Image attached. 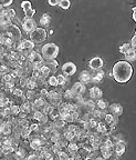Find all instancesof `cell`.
<instances>
[{
    "mask_svg": "<svg viewBox=\"0 0 136 160\" xmlns=\"http://www.w3.org/2000/svg\"><path fill=\"white\" fill-rule=\"evenodd\" d=\"M133 20L136 21V8H133Z\"/></svg>",
    "mask_w": 136,
    "mask_h": 160,
    "instance_id": "cell-41",
    "label": "cell"
},
{
    "mask_svg": "<svg viewBox=\"0 0 136 160\" xmlns=\"http://www.w3.org/2000/svg\"><path fill=\"white\" fill-rule=\"evenodd\" d=\"M133 76V67L126 60H121L114 63L112 69V77L119 83H126Z\"/></svg>",
    "mask_w": 136,
    "mask_h": 160,
    "instance_id": "cell-1",
    "label": "cell"
},
{
    "mask_svg": "<svg viewBox=\"0 0 136 160\" xmlns=\"http://www.w3.org/2000/svg\"><path fill=\"white\" fill-rule=\"evenodd\" d=\"M57 77V80H58V86H61V87H63V86L67 83V77L63 75H58L55 76Z\"/></svg>",
    "mask_w": 136,
    "mask_h": 160,
    "instance_id": "cell-28",
    "label": "cell"
},
{
    "mask_svg": "<svg viewBox=\"0 0 136 160\" xmlns=\"http://www.w3.org/2000/svg\"><path fill=\"white\" fill-rule=\"evenodd\" d=\"M30 40L35 43H40L43 42L48 37L47 30L42 27H37L32 32H30Z\"/></svg>",
    "mask_w": 136,
    "mask_h": 160,
    "instance_id": "cell-3",
    "label": "cell"
},
{
    "mask_svg": "<svg viewBox=\"0 0 136 160\" xmlns=\"http://www.w3.org/2000/svg\"><path fill=\"white\" fill-rule=\"evenodd\" d=\"M10 68L8 67L7 65H3V63H0V72L1 73H3V75H5V73H9L10 72Z\"/></svg>",
    "mask_w": 136,
    "mask_h": 160,
    "instance_id": "cell-36",
    "label": "cell"
},
{
    "mask_svg": "<svg viewBox=\"0 0 136 160\" xmlns=\"http://www.w3.org/2000/svg\"><path fill=\"white\" fill-rule=\"evenodd\" d=\"M57 157H58V160H70L71 155H70L68 151H65V150H62L59 153H57Z\"/></svg>",
    "mask_w": 136,
    "mask_h": 160,
    "instance_id": "cell-26",
    "label": "cell"
},
{
    "mask_svg": "<svg viewBox=\"0 0 136 160\" xmlns=\"http://www.w3.org/2000/svg\"><path fill=\"white\" fill-rule=\"evenodd\" d=\"M10 109H11V115L15 116V117H17V116L20 113V106L13 105V103H12V106L10 107Z\"/></svg>",
    "mask_w": 136,
    "mask_h": 160,
    "instance_id": "cell-32",
    "label": "cell"
},
{
    "mask_svg": "<svg viewBox=\"0 0 136 160\" xmlns=\"http://www.w3.org/2000/svg\"><path fill=\"white\" fill-rule=\"evenodd\" d=\"M125 149H126L125 142L114 143V146H113V155L116 156V157H121V156L124 155V152H125Z\"/></svg>",
    "mask_w": 136,
    "mask_h": 160,
    "instance_id": "cell-11",
    "label": "cell"
},
{
    "mask_svg": "<svg viewBox=\"0 0 136 160\" xmlns=\"http://www.w3.org/2000/svg\"><path fill=\"white\" fill-rule=\"evenodd\" d=\"M47 85L49 87H52V88H57L59 87L58 86V80H57V77L55 76H50L49 78H47Z\"/></svg>",
    "mask_w": 136,
    "mask_h": 160,
    "instance_id": "cell-25",
    "label": "cell"
},
{
    "mask_svg": "<svg viewBox=\"0 0 136 160\" xmlns=\"http://www.w3.org/2000/svg\"><path fill=\"white\" fill-rule=\"evenodd\" d=\"M62 75L65 77H71L77 72V66L73 62H65L64 65L62 66Z\"/></svg>",
    "mask_w": 136,
    "mask_h": 160,
    "instance_id": "cell-5",
    "label": "cell"
},
{
    "mask_svg": "<svg viewBox=\"0 0 136 160\" xmlns=\"http://www.w3.org/2000/svg\"><path fill=\"white\" fill-rule=\"evenodd\" d=\"M90 98H91V100H93V101H96V100L101 99L102 96H103V91H102L101 89H100L99 87H92L91 89H90Z\"/></svg>",
    "mask_w": 136,
    "mask_h": 160,
    "instance_id": "cell-13",
    "label": "cell"
},
{
    "mask_svg": "<svg viewBox=\"0 0 136 160\" xmlns=\"http://www.w3.org/2000/svg\"><path fill=\"white\" fill-rule=\"evenodd\" d=\"M50 22H51V17H50V15L43 13L41 19H40V25H41V27L45 29V27H49L50 26Z\"/></svg>",
    "mask_w": 136,
    "mask_h": 160,
    "instance_id": "cell-21",
    "label": "cell"
},
{
    "mask_svg": "<svg viewBox=\"0 0 136 160\" xmlns=\"http://www.w3.org/2000/svg\"><path fill=\"white\" fill-rule=\"evenodd\" d=\"M59 7H61L62 9H69L70 6H71V2H70V0H59Z\"/></svg>",
    "mask_w": 136,
    "mask_h": 160,
    "instance_id": "cell-30",
    "label": "cell"
},
{
    "mask_svg": "<svg viewBox=\"0 0 136 160\" xmlns=\"http://www.w3.org/2000/svg\"><path fill=\"white\" fill-rule=\"evenodd\" d=\"M104 62H103V59L100 57H94L90 60L89 62V67L91 68L92 70H99V69H102L103 67Z\"/></svg>",
    "mask_w": 136,
    "mask_h": 160,
    "instance_id": "cell-9",
    "label": "cell"
},
{
    "mask_svg": "<svg viewBox=\"0 0 136 160\" xmlns=\"http://www.w3.org/2000/svg\"><path fill=\"white\" fill-rule=\"evenodd\" d=\"M104 71L102 69H99V70H94L93 72L91 73V82H94V83H99L101 82L102 80L104 78Z\"/></svg>",
    "mask_w": 136,
    "mask_h": 160,
    "instance_id": "cell-12",
    "label": "cell"
},
{
    "mask_svg": "<svg viewBox=\"0 0 136 160\" xmlns=\"http://www.w3.org/2000/svg\"><path fill=\"white\" fill-rule=\"evenodd\" d=\"M83 109L87 111V112H91V111H93L94 109H96V105H95V101H93V100H85L84 103H83V106H81Z\"/></svg>",
    "mask_w": 136,
    "mask_h": 160,
    "instance_id": "cell-17",
    "label": "cell"
},
{
    "mask_svg": "<svg viewBox=\"0 0 136 160\" xmlns=\"http://www.w3.org/2000/svg\"><path fill=\"white\" fill-rule=\"evenodd\" d=\"M72 91L75 96H83V93L87 91V86L83 85L82 82H75L74 85L72 86Z\"/></svg>",
    "mask_w": 136,
    "mask_h": 160,
    "instance_id": "cell-10",
    "label": "cell"
},
{
    "mask_svg": "<svg viewBox=\"0 0 136 160\" xmlns=\"http://www.w3.org/2000/svg\"><path fill=\"white\" fill-rule=\"evenodd\" d=\"M95 105H96V109L102 110V111H105V110L107 109V107H109V103H107V101H106V100H104L103 98L96 100V101H95Z\"/></svg>",
    "mask_w": 136,
    "mask_h": 160,
    "instance_id": "cell-22",
    "label": "cell"
},
{
    "mask_svg": "<svg viewBox=\"0 0 136 160\" xmlns=\"http://www.w3.org/2000/svg\"><path fill=\"white\" fill-rule=\"evenodd\" d=\"M6 15H7L9 18H11V19L16 18V11H15V9H13V8H8V9H6Z\"/></svg>",
    "mask_w": 136,
    "mask_h": 160,
    "instance_id": "cell-35",
    "label": "cell"
},
{
    "mask_svg": "<svg viewBox=\"0 0 136 160\" xmlns=\"http://www.w3.org/2000/svg\"><path fill=\"white\" fill-rule=\"evenodd\" d=\"M43 63H45V66H47V67L49 68L50 70H51L52 73L54 72V71H57L58 66H59V63H58V61H57V60H55V59L43 60Z\"/></svg>",
    "mask_w": 136,
    "mask_h": 160,
    "instance_id": "cell-18",
    "label": "cell"
},
{
    "mask_svg": "<svg viewBox=\"0 0 136 160\" xmlns=\"http://www.w3.org/2000/svg\"><path fill=\"white\" fill-rule=\"evenodd\" d=\"M15 153H16V157H17V159L18 160H20V159H26V158L28 157V151H27V149H26L23 146H20L19 145V147L17 148V150L15 151Z\"/></svg>",
    "mask_w": 136,
    "mask_h": 160,
    "instance_id": "cell-16",
    "label": "cell"
},
{
    "mask_svg": "<svg viewBox=\"0 0 136 160\" xmlns=\"http://www.w3.org/2000/svg\"><path fill=\"white\" fill-rule=\"evenodd\" d=\"M93 159H94V160H106V159H105V158L102 157V156H96V157L93 158Z\"/></svg>",
    "mask_w": 136,
    "mask_h": 160,
    "instance_id": "cell-40",
    "label": "cell"
},
{
    "mask_svg": "<svg viewBox=\"0 0 136 160\" xmlns=\"http://www.w3.org/2000/svg\"><path fill=\"white\" fill-rule=\"evenodd\" d=\"M12 80V76L9 73H5V75H2V77H1V80H0V82L2 83H7V82H10Z\"/></svg>",
    "mask_w": 136,
    "mask_h": 160,
    "instance_id": "cell-31",
    "label": "cell"
},
{
    "mask_svg": "<svg viewBox=\"0 0 136 160\" xmlns=\"http://www.w3.org/2000/svg\"><path fill=\"white\" fill-rule=\"evenodd\" d=\"M103 121L106 123V125H109L110 127H111V126H115V125H116L117 118H115L113 115H111V113H105Z\"/></svg>",
    "mask_w": 136,
    "mask_h": 160,
    "instance_id": "cell-19",
    "label": "cell"
},
{
    "mask_svg": "<svg viewBox=\"0 0 136 160\" xmlns=\"http://www.w3.org/2000/svg\"><path fill=\"white\" fill-rule=\"evenodd\" d=\"M89 160H94V159H93V158H90V159H89Z\"/></svg>",
    "mask_w": 136,
    "mask_h": 160,
    "instance_id": "cell-42",
    "label": "cell"
},
{
    "mask_svg": "<svg viewBox=\"0 0 136 160\" xmlns=\"http://www.w3.org/2000/svg\"><path fill=\"white\" fill-rule=\"evenodd\" d=\"M26 88L28 90H37L38 89V86L37 82H35V79L32 78L31 76L27 78V85H26Z\"/></svg>",
    "mask_w": 136,
    "mask_h": 160,
    "instance_id": "cell-20",
    "label": "cell"
},
{
    "mask_svg": "<svg viewBox=\"0 0 136 160\" xmlns=\"http://www.w3.org/2000/svg\"><path fill=\"white\" fill-rule=\"evenodd\" d=\"M35 9H30L28 10V11H26L25 12V19H32V17L35 16Z\"/></svg>",
    "mask_w": 136,
    "mask_h": 160,
    "instance_id": "cell-34",
    "label": "cell"
},
{
    "mask_svg": "<svg viewBox=\"0 0 136 160\" xmlns=\"http://www.w3.org/2000/svg\"><path fill=\"white\" fill-rule=\"evenodd\" d=\"M40 72H41L42 77L45 78V79H47V78H49L50 76H52V71L47 67V66H45V65L41 67V69H40Z\"/></svg>",
    "mask_w": 136,
    "mask_h": 160,
    "instance_id": "cell-27",
    "label": "cell"
},
{
    "mask_svg": "<svg viewBox=\"0 0 136 160\" xmlns=\"http://www.w3.org/2000/svg\"><path fill=\"white\" fill-rule=\"evenodd\" d=\"M20 111L29 116L30 113H31L33 111L32 102H31V101H26V102H23L22 105L20 106Z\"/></svg>",
    "mask_w": 136,
    "mask_h": 160,
    "instance_id": "cell-15",
    "label": "cell"
},
{
    "mask_svg": "<svg viewBox=\"0 0 136 160\" xmlns=\"http://www.w3.org/2000/svg\"><path fill=\"white\" fill-rule=\"evenodd\" d=\"M5 36L9 37L10 39H12L15 42H18V41H20V40L22 39V33H21L20 28L18 26L13 25V23L9 25L7 31L5 32Z\"/></svg>",
    "mask_w": 136,
    "mask_h": 160,
    "instance_id": "cell-4",
    "label": "cell"
},
{
    "mask_svg": "<svg viewBox=\"0 0 136 160\" xmlns=\"http://www.w3.org/2000/svg\"><path fill=\"white\" fill-rule=\"evenodd\" d=\"M28 61H29L31 65H35V63L42 62L43 58L41 56V53H39L38 51H35V50H31L28 56Z\"/></svg>",
    "mask_w": 136,
    "mask_h": 160,
    "instance_id": "cell-7",
    "label": "cell"
},
{
    "mask_svg": "<svg viewBox=\"0 0 136 160\" xmlns=\"http://www.w3.org/2000/svg\"><path fill=\"white\" fill-rule=\"evenodd\" d=\"M107 108H109V110H110V113L113 115L115 118H119L120 116H122V113H123V107H122L120 103H112V105H110Z\"/></svg>",
    "mask_w": 136,
    "mask_h": 160,
    "instance_id": "cell-8",
    "label": "cell"
},
{
    "mask_svg": "<svg viewBox=\"0 0 136 160\" xmlns=\"http://www.w3.org/2000/svg\"><path fill=\"white\" fill-rule=\"evenodd\" d=\"M59 46L55 43H47L42 47L41 49V56H42L43 60H50V59H55L59 55Z\"/></svg>",
    "mask_w": 136,
    "mask_h": 160,
    "instance_id": "cell-2",
    "label": "cell"
},
{
    "mask_svg": "<svg viewBox=\"0 0 136 160\" xmlns=\"http://www.w3.org/2000/svg\"><path fill=\"white\" fill-rule=\"evenodd\" d=\"M12 1L13 0H0V5H1V7L7 8L12 3Z\"/></svg>",
    "mask_w": 136,
    "mask_h": 160,
    "instance_id": "cell-37",
    "label": "cell"
},
{
    "mask_svg": "<svg viewBox=\"0 0 136 160\" xmlns=\"http://www.w3.org/2000/svg\"><path fill=\"white\" fill-rule=\"evenodd\" d=\"M1 35H2V33H1V32H0V36H1Z\"/></svg>",
    "mask_w": 136,
    "mask_h": 160,
    "instance_id": "cell-44",
    "label": "cell"
},
{
    "mask_svg": "<svg viewBox=\"0 0 136 160\" xmlns=\"http://www.w3.org/2000/svg\"><path fill=\"white\" fill-rule=\"evenodd\" d=\"M124 56H125V60H126L127 62H133V61H135V59H136V50H134L131 48V49H129Z\"/></svg>",
    "mask_w": 136,
    "mask_h": 160,
    "instance_id": "cell-23",
    "label": "cell"
},
{
    "mask_svg": "<svg viewBox=\"0 0 136 160\" xmlns=\"http://www.w3.org/2000/svg\"><path fill=\"white\" fill-rule=\"evenodd\" d=\"M79 82H82L85 86L91 82V72H89L87 70H83L79 76Z\"/></svg>",
    "mask_w": 136,
    "mask_h": 160,
    "instance_id": "cell-14",
    "label": "cell"
},
{
    "mask_svg": "<svg viewBox=\"0 0 136 160\" xmlns=\"http://www.w3.org/2000/svg\"><path fill=\"white\" fill-rule=\"evenodd\" d=\"M48 2H49L50 6H58L59 5V0H48Z\"/></svg>",
    "mask_w": 136,
    "mask_h": 160,
    "instance_id": "cell-39",
    "label": "cell"
},
{
    "mask_svg": "<svg viewBox=\"0 0 136 160\" xmlns=\"http://www.w3.org/2000/svg\"><path fill=\"white\" fill-rule=\"evenodd\" d=\"M131 48L132 49H134V50H136V35H134L133 36V38H132V41H131Z\"/></svg>",
    "mask_w": 136,
    "mask_h": 160,
    "instance_id": "cell-38",
    "label": "cell"
},
{
    "mask_svg": "<svg viewBox=\"0 0 136 160\" xmlns=\"http://www.w3.org/2000/svg\"><path fill=\"white\" fill-rule=\"evenodd\" d=\"M79 143L77 142H69L67 146V148H65V151H68V152L70 153V155H73V153L77 151V149H79Z\"/></svg>",
    "mask_w": 136,
    "mask_h": 160,
    "instance_id": "cell-24",
    "label": "cell"
},
{
    "mask_svg": "<svg viewBox=\"0 0 136 160\" xmlns=\"http://www.w3.org/2000/svg\"><path fill=\"white\" fill-rule=\"evenodd\" d=\"M21 25H22V29L25 30L27 33L32 32L33 30L37 28L35 21L33 19H23L22 22H21Z\"/></svg>",
    "mask_w": 136,
    "mask_h": 160,
    "instance_id": "cell-6",
    "label": "cell"
},
{
    "mask_svg": "<svg viewBox=\"0 0 136 160\" xmlns=\"http://www.w3.org/2000/svg\"><path fill=\"white\" fill-rule=\"evenodd\" d=\"M129 49H131V45H129V43H123V45L120 47L119 50H120V52L121 53H124V55H125Z\"/></svg>",
    "mask_w": 136,
    "mask_h": 160,
    "instance_id": "cell-33",
    "label": "cell"
},
{
    "mask_svg": "<svg viewBox=\"0 0 136 160\" xmlns=\"http://www.w3.org/2000/svg\"><path fill=\"white\" fill-rule=\"evenodd\" d=\"M21 8H22L23 11H28V10L32 9V5H31V2H30L29 0H23L22 2H21Z\"/></svg>",
    "mask_w": 136,
    "mask_h": 160,
    "instance_id": "cell-29",
    "label": "cell"
},
{
    "mask_svg": "<svg viewBox=\"0 0 136 160\" xmlns=\"http://www.w3.org/2000/svg\"><path fill=\"white\" fill-rule=\"evenodd\" d=\"M20 160H27V159H20Z\"/></svg>",
    "mask_w": 136,
    "mask_h": 160,
    "instance_id": "cell-43",
    "label": "cell"
},
{
    "mask_svg": "<svg viewBox=\"0 0 136 160\" xmlns=\"http://www.w3.org/2000/svg\"><path fill=\"white\" fill-rule=\"evenodd\" d=\"M0 160H1V159H0ZM2 160H3V159H2ZM5 160H6V159H5Z\"/></svg>",
    "mask_w": 136,
    "mask_h": 160,
    "instance_id": "cell-45",
    "label": "cell"
}]
</instances>
